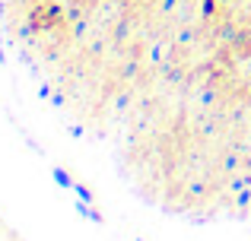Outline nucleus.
Segmentation results:
<instances>
[{
    "mask_svg": "<svg viewBox=\"0 0 251 241\" xmlns=\"http://www.w3.org/2000/svg\"><path fill=\"white\" fill-rule=\"evenodd\" d=\"M51 175H54V181H57V184H61V187H70V191H74V181H70V175L64 172V168H54V172H51Z\"/></svg>",
    "mask_w": 251,
    "mask_h": 241,
    "instance_id": "f03ea898",
    "label": "nucleus"
},
{
    "mask_svg": "<svg viewBox=\"0 0 251 241\" xmlns=\"http://www.w3.org/2000/svg\"><path fill=\"white\" fill-rule=\"evenodd\" d=\"M74 191H76V194H80V200H86V203H89V200H92V194H89V191H86V187H83V184H74Z\"/></svg>",
    "mask_w": 251,
    "mask_h": 241,
    "instance_id": "20e7f679",
    "label": "nucleus"
},
{
    "mask_svg": "<svg viewBox=\"0 0 251 241\" xmlns=\"http://www.w3.org/2000/svg\"><path fill=\"white\" fill-rule=\"evenodd\" d=\"M57 19H61V10H57V6H38V10L32 13V29H48Z\"/></svg>",
    "mask_w": 251,
    "mask_h": 241,
    "instance_id": "f257e3e1",
    "label": "nucleus"
},
{
    "mask_svg": "<svg viewBox=\"0 0 251 241\" xmlns=\"http://www.w3.org/2000/svg\"><path fill=\"white\" fill-rule=\"evenodd\" d=\"M80 213H83V216H86V219H92V222H102V216H99V213H96V210H92V206H89V203H86V200H83V203H80Z\"/></svg>",
    "mask_w": 251,
    "mask_h": 241,
    "instance_id": "7ed1b4c3",
    "label": "nucleus"
}]
</instances>
